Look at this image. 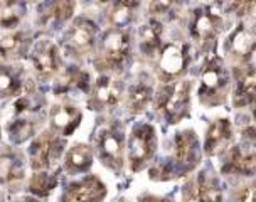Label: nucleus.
<instances>
[{
  "label": "nucleus",
  "mask_w": 256,
  "mask_h": 202,
  "mask_svg": "<svg viewBox=\"0 0 256 202\" xmlns=\"http://www.w3.org/2000/svg\"><path fill=\"white\" fill-rule=\"evenodd\" d=\"M228 84H230V72L224 68L222 59L218 56L206 59L199 91L200 101H204L206 104L222 103L226 98Z\"/></svg>",
  "instance_id": "obj_1"
},
{
  "label": "nucleus",
  "mask_w": 256,
  "mask_h": 202,
  "mask_svg": "<svg viewBox=\"0 0 256 202\" xmlns=\"http://www.w3.org/2000/svg\"><path fill=\"white\" fill-rule=\"evenodd\" d=\"M157 146V136H155L154 126L150 125H138L134 128L130 136V145H128V154H130V162L134 170L144 165L147 160L152 158Z\"/></svg>",
  "instance_id": "obj_2"
},
{
  "label": "nucleus",
  "mask_w": 256,
  "mask_h": 202,
  "mask_svg": "<svg viewBox=\"0 0 256 202\" xmlns=\"http://www.w3.org/2000/svg\"><path fill=\"white\" fill-rule=\"evenodd\" d=\"M189 93H190V82L187 81H179L166 90L164 98L160 100V110H162L166 118L170 123L179 122L189 112V101H190Z\"/></svg>",
  "instance_id": "obj_3"
},
{
  "label": "nucleus",
  "mask_w": 256,
  "mask_h": 202,
  "mask_svg": "<svg viewBox=\"0 0 256 202\" xmlns=\"http://www.w3.org/2000/svg\"><path fill=\"white\" fill-rule=\"evenodd\" d=\"M130 54V38L123 30H112L103 42V66L110 70H122Z\"/></svg>",
  "instance_id": "obj_4"
},
{
  "label": "nucleus",
  "mask_w": 256,
  "mask_h": 202,
  "mask_svg": "<svg viewBox=\"0 0 256 202\" xmlns=\"http://www.w3.org/2000/svg\"><path fill=\"white\" fill-rule=\"evenodd\" d=\"M98 150L103 164L112 168H120L123 164V133L116 128H106L100 133Z\"/></svg>",
  "instance_id": "obj_5"
},
{
  "label": "nucleus",
  "mask_w": 256,
  "mask_h": 202,
  "mask_svg": "<svg viewBox=\"0 0 256 202\" xmlns=\"http://www.w3.org/2000/svg\"><path fill=\"white\" fill-rule=\"evenodd\" d=\"M59 152H61V142H59L52 133H42L38 140L32 144L30 150V160L32 167L36 170H42V168L51 167L54 160L58 158Z\"/></svg>",
  "instance_id": "obj_6"
},
{
  "label": "nucleus",
  "mask_w": 256,
  "mask_h": 202,
  "mask_svg": "<svg viewBox=\"0 0 256 202\" xmlns=\"http://www.w3.org/2000/svg\"><path fill=\"white\" fill-rule=\"evenodd\" d=\"M221 12L219 7L211 6L206 7L202 10L196 12L194 22H192V34L199 40H211L219 34L221 30Z\"/></svg>",
  "instance_id": "obj_7"
},
{
  "label": "nucleus",
  "mask_w": 256,
  "mask_h": 202,
  "mask_svg": "<svg viewBox=\"0 0 256 202\" xmlns=\"http://www.w3.org/2000/svg\"><path fill=\"white\" fill-rule=\"evenodd\" d=\"M189 56H187V46L184 44H168L160 54V71L164 78L172 80L184 72Z\"/></svg>",
  "instance_id": "obj_8"
},
{
  "label": "nucleus",
  "mask_w": 256,
  "mask_h": 202,
  "mask_svg": "<svg viewBox=\"0 0 256 202\" xmlns=\"http://www.w3.org/2000/svg\"><path fill=\"white\" fill-rule=\"evenodd\" d=\"M104 186L96 177L84 178V180L72 184L64 192L62 202H100L104 197Z\"/></svg>",
  "instance_id": "obj_9"
},
{
  "label": "nucleus",
  "mask_w": 256,
  "mask_h": 202,
  "mask_svg": "<svg viewBox=\"0 0 256 202\" xmlns=\"http://www.w3.org/2000/svg\"><path fill=\"white\" fill-rule=\"evenodd\" d=\"M224 172L253 176L254 174L253 142H243V145H238L230 152V158H228V164L224 165Z\"/></svg>",
  "instance_id": "obj_10"
},
{
  "label": "nucleus",
  "mask_w": 256,
  "mask_h": 202,
  "mask_svg": "<svg viewBox=\"0 0 256 202\" xmlns=\"http://www.w3.org/2000/svg\"><path fill=\"white\" fill-rule=\"evenodd\" d=\"M184 199L186 202H221L222 192L216 180L200 174L198 180L186 187Z\"/></svg>",
  "instance_id": "obj_11"
},
{
  "label": "nucleus",
  "mask_w": 256,
  "mask_h": 202,
  "mask_svg": "<svg viewBox=\"0 0 256 202\" xmlns=\"http://www.w3.org/2000/svg\"><path fill=\"white\" fill-rule=\"evenodd\" d=\"M94 26L88 20H80L72 26V29L66 36V46L68 49L74 52H84L93 46L94 40Z\"/></svg>",
  "instance_id": "obj_12"
},
{
  "label": "nucleus",
  "mask_w": 256,
  "mask_h": 202,
  "mask_svg": "<svg viewBox=\"0 0 256 202\" xmlns=\"http://www.w3.org/2000/svg\"><path fill=\"white\" fill-rule=\"evenodd\" d=\"M51 122L54 130L61 132L62 135H71L76 130V126L80 125L81 113L74 106H70V104H59V106L52 108Z\"/></svg>",
  "instance_id": "obj_13"
},
{
  "label": "nucleus",
  "mask_w": 256,
  "mask_h": 202,
  "mask_svg": "<svg viewBox=\"0 0 256 202\" xmlns=\"http://www.w3.org/2000/svg\"><path fill=\"white\" fill-rule=\"evenodd\" d=\"M34 66L42 76L52 74L59 66V58H58V49L56 46H52L48 40L39 42V46L34 50V56H32Z\"/></svg>",
  "instance_id": "obj_14"
},
{
  "label": "nucleus",
  "mask_w": 256,
  "mask_h": 202,
  "mask_svg": "<svg viewBox=\"0 0 256 202\" xmlns=\"http://www.w3.org/2000/svg\"><path fill=\"white\" fill-rule=\"evenodd\" d=\"M231 136H232L231 123L228 120H216L208 132V138H206V145H204L206 154L212 155L221 148H224L228 142L231 140Z\"/></svg>",
  "instance_id": "obj_15"
},
{
  "label": "nucleus",
  "mask_w": 256,
  "mask_h": 202,
  "mask_svg": "<svg viewBox=\"0 0 256 202\" xmlns=\"http://www.w3.org/2000/svg\"><path fill=\"white\" fill-rule=\"evenodd\" d=\"M94 103L102 108L106 106H115L120 100V86L116 81H113L112 78L102 76L94 84Z\"/></svg>",
  "instance_id": "obj_16"
},
{
  "label": "nucleus",
  "mask_w": 256,
  "mask_h": 202,
  "mask_svg": "<svg viewBox=\"0 0 256 202\" xmlns=\"http://www.w3.org/2000/svg\"><path fill=\"white\" fill-rule=\"evenodd\" d=\"M91 162H93V152L88 145H74L66 155V168L72 174L88 170Z\"/></svg>",
  "instance_id": "obj_17"
},
{
  "label": "nucleus",
  "mask_w": 256,
  "mask_h": 202,
  "mask_svg": "<svg viewBox=\"0 0 256 202\" xmlns=\"http://www.w3.org/2000/svg\"><path fill=\"white\" fill-rule=\"evenodd\" d=\"M24 88V80L19 70L0 66V98L19 94Z\"/></svg>",
  "instance_id": "obj_18"
},
{
  "label": "nucleus",
  "mask_w": 256,
  "mask_h": 202,
  "mask_svg": "<svg viewBox=\"0 0 256 202\" xmlns=\"http://www.w3.org/2000/svg\"><path fill=\"white\" fill-rule=\"evenodd\" d=\"M253 46H254V34L251 30V27L241 26L240 29L234 32L231 39V52L234 56L240 58H248L251 52H253Z\"/></svg>",
  "instance_id": "obj_19"
},
{
  "label": "nucleus",
  "mask_w": 256,
  "mask_h": 202,
  "mask_svg": "<svg viewBox=\"0 0 256 202\" xmlns=\"http://www.w3.org/2000/svg\"><path fill=\"white\" fill-rule=\"evenodd\" d=\"M160 38H162V26L158 22H150L142 29L140 34V44L142 49L147 52V56H155L160 50Z\"/></svg>",
  "instance_id": "obj_20"
},
{
  "label": "nucleus",
  "mask_w": 256,
  "mask_h": 202,
  "mask_svg": "<svg viewBox=\"0 0 256 202\" xmlns=\"http://www.w3.org/2000/svg\"><path fill=\"white\" fill-rule=\"evenodd\" d=\"M196 148V136L192 132H182L176 136V145H174V160L177 164L184 165L187 160H190Z\"/></svg>",
  "instance_id": "obj_21"
},
{
  "label": "nucleus",
  "mask_w": 256,
  "mask_h": 202,
  "mask_svg": "<svg viewBox=\"0 0 256 202\" xmlns=\"http://www.w3.org/2000/svg\"><path fill=\"white\" fill-rule=\"evenodd\" d=\"M254 86H256V78L253 70H250L243 78L240 80V84H238V91L234 94L236 104L238 106H246V104L253 103L254 100Z\"/></svg>",
  "instance_id": "obj_22"
},
{
  "label": "nucleus",
  "mask_w": 256,
  "mask_h": 202,
  "mask_svg": "<svg viewBox=\"0 0 256 202\" xmlns=\"http://www.w3.org/2000/svg\"><path fill=\"white\" fill-rule=\"evenodd\" d=\"M150 98H152V88H150V84H145V82L140 81L130 91L128 106H130L134 113H138L150 103Z\"/></svg>",
  "instance_id": "obj_23"
},
{
  "label": "nucleus",
  "mask_w": 256,
  "mask_h": 202,
  "mask_svg": "<svg viewBox=\"0 0 256 202\" xmlns=\"http://www.w3.org/2000/svg\"><path fill=\"white\" fill-rule=\"evenodd\" d=\"M22 176V165L19 158L14 155H2L0 157V184L10 182L14 178H19Z\"/></svg>",
  "instance_id": "obj_24"
},
{
  "label": "nucleus",
  "mask_w": 256,
  "mask_h": 202,
  "mask_svg": "<svg viewBox=\"0 0 256 202\" xmlns=\"http://www.w3.org/2000/svg\"><path fill=\"white\" fill-rule=\"evenodd\" d=\"M138 6V4H134V2H120V4H116L115 7H113V10H112V20H113V24H116V26H123L125 22L130 19L132 17V10Z\"/></svg>",
  "instance_id": "obj_25"
},
{
  "label": "nucleus",
  "mask_w": 256,
  "mask_h": 202,
  "mask_svg": "<svg viewBox=\"0 0 256 202\" xmlns=\"http://www.w3.org/2000/svg\"><path fill=\"white\" fill-rule=\"evenodd\" d=\"M22 42H24V40H22L20 34H8L6 38L0 39V52H2L4 58L12 56L14 52L20 50Z\"/></svg>",
  "instance_id": "obj_26"
},
{
  "label": "nucleus",
  "mask_w": 256,
  "mask_h": 202,
  "mask_svg": "<svg viewBox=\"0 0 256 202\" xmlns=\"http://www.w3.org/2000/svg\"><path fill=\"white\" fill-rule=\"evenodd\" d=\"M20 17L22 12L16 6H7L0 12V27L2 29H14V27L19 24Z\"/></svg>",
  "instance_id": "obj_27"
},
{
  "label": "nucleus",
  "mask_w": 256,
  "mask_h": 202,
  "mask_svg": "<svg viewBox=\"0 0 256 202\" xmlns=\"http://www.w3.org/2000/svg\"><path fill=\"white\" fill-rule=\"evenodd\" d=\"M56 186V176L51 177V176H46V174H40L32 180V190L39 196H48L51 192L52 187Z\"/></svg>",
  "instance_id": "obj_28"
},
{
  "label": "nucleus",
  "mask_w": 256,
  "mask_h": 202,
  "mask_svg": "<svg viewBox=\"0 0 256 202\" xmlns=\"http://www.w3.org/2000/svg\"><path fill=\"white\" fill-rule=\"evenodd\" d=\"M240 202H254V192H253V187H246L241 194V199Z\"/></svg>",
  "instance_id": "obj_29"
},
{
  "label": "nucleus",
  "mask_w": 256,
  "mask_h": 202,
  "mask_svg": "<svg viewBox=\"0 0 256 202\" xmlns=\"http://www.w3.org/2000/svg\"><path fill=\"white\" fill-rule=\"evenodd\" d=\"M145 202H168V200H162V199H148V200H145Z\"/></svg>",
  "instance_id": "obj_30"
},
{
  "label": "nucleus",
  "mask_w": 256,
  "mask_h": 202,
  "mask_svg": "<svg viewBox=\"0 0 256 202\" xmlns=\"http://www.w3.org/2000/svg\"><path fill=\"white\" fill-rule=\"evenodd\" d=\"M17 202H38V200H34V199H22V200H17Z\"/></svg>",
  "instance_id": "obj_31"
}]
</instances>
